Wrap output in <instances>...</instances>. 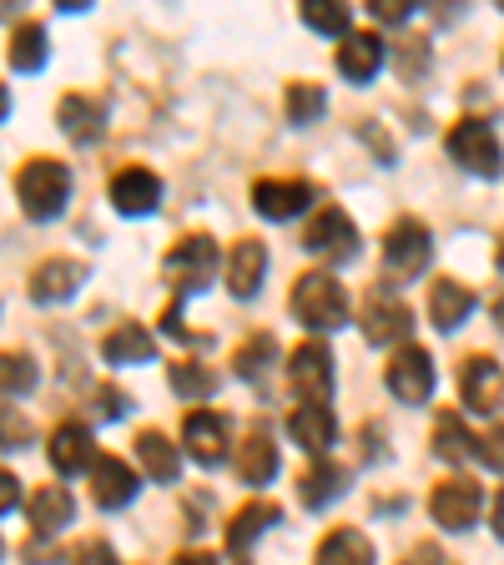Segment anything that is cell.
<instances>
[{"label":"cell","mask_w":504,"mask_h":565,"mask_svg":"<svg viewBox=\"0 0 504 565\" xmlns=\"http://www.w3.org/2000/svg\"><path fill=\"white\" fill-rule=\"evenodd\" d=\"M303 25L343 41L348 35V6H339V0H303Z\"/></svg>","instance_id":"d590c367"},{"label":"cell","mask_w":504,"mask_h":565,"mask_svg":"<svg viewBox=\"0 0 504 565\" xmlns=\"http://www.w3.org/2000/svg\"><path fill=\"white\" fill-rule=\"evenodd\" d=\"M288 435H293L313 459H329L333 439H339V419H333L329 404H298V409L288 414Z\"/></svg>","instance_id":"4fadbf2b"},{"label":"cell","mask_w":504,"mask_h":565,"mask_svg":"<svg viewBox=\"0 0 504 565\" xmlns=\"http://www.w3.org/2000/svg\"><path fill=\"white\" fill-rule=\"evenodd\" d=\"M303 247L313 258H329V263H343L358 253V227L343 207H318L303 227Z\"/></svg>","instance_id":"8992f818"},{"label":"cell","mask_w":504,"mask_h":565,"mask_svg":"<svg viewBox=\"0 0 504 565\" xmlns=\"http://www.w3.org/2000/svg\"><path fill=\"white\" fill-rule=\"evenodd\" d=\"M86 282V263L76 258H46L31 273V298L35 303H66L76 288Z\"/></svg>","instance_id":"9a60e30c"},{"label":"cell","mask_w":504,"mask_h":565,"mask_svg":"<svg viewBox=\"0 0 504 565\" xmlns=\"http://www.w3.org/2000/svg\"><path fill=\"white\" fill-rule=\"evenodd\" d=\"M217 268H223V253H217V243H212L207 233L176 237V247L167 253V263H162L167 282H172L176 294H202V288L217 278Z\"/></svg>","instance_id":"3957f363"},{"label":"cell","mask_w":504,"mask_h":565,"mask_svg":"<svg viewBox=\"0 0 504 565\" xmlns=\"http://www.w3.org/2000/svg\"><path fill=\"white\" fill-rule=\"evenodd\" d=\"M25 515H31L35 535H56L61 525H71L76 500H71V490H61V484H35L31 500H25Z\"/></svg>","instance_id":"603a6c76"},{"label":"cell","mask_w":504,"mask_h":565,"mask_svg":"<svg viewBox=\"0 0 504 565\" xmlns=\"http://www.w3.org/2000/svg\"><path fill=\"white\" fill-rule=\"evenodd\" d=\"M15 505H21V480L11 470H0V515H11Z\"/></svg>","instance_id":"b9f144b4"},{"label":"cell","mask_w":504,"mask_h":565,"mask_svg":"<svg viewBox=\"0 0 504 565\" xmlns=\"http://www.w3.org/2000/svg\"><path fill=\"white\" fill-rule=\"evenodd\" d=\"M288 384H293V394L303 404H329L333 394V353L323 339H308L293 349V359H288Z\"/></svg>","instance_id":"5b68a950"},{"label":"cell","mask_w":504,"mask_h":565,"mask_svg":"<svg viewBox=\"0 0 504 565\" xmlns=\"http://www.w3.org/2000/svg\"><path fill=\"white\" fill-rule=\"evenodd\" d=\"M92 494L101 510H121L131 505V494H137V475H131V465H121L117 455H101L92 465Z\"/></svg>","instance_id":"d6986e66"},{"label":"cell","mask_w":504,"mask_h":565,"mask_svg":"<svg viewBox=\"0 0 504 565\" xmlns=\"http://www.w3.org/2000/svg\"><path fill=\"white\" fill-rule=\"evenodd\" d=\"M268 525H278V505L272 500H253V505H243L233 520H227V551H233V561L237 565H247L253 561V541H258Z\"/></svg>","instance_id":"ac0fdd59"},{"label":"cell","mask_w":504,"mask_h":565,"mask_svg":"<svg viewBox=\"0 0 504 565\" xmlns=\"http://www.w3.org/2000/svg\"><path fill=\"white\" fill-rule=\"evenodd\" d=\"M15 198H21V212L31 223H51V217H61V207L71 198V172L56 157H31L15 177Z\"/></svg>","instance_id":"6da1fadb"},{"label":"cell","mask_w":504,"mask_h":565,"mask_svg":"<svg viewBox=\"0 0 504 565\" xmlns=\"http://www.w3.org/2000/svg\"><path fill=\"white\" fill-rule=\"evenodd\" d=\"M435 455L449 459V465H464L470 455H480V439L464 429V414L459 409H444L435 419Z\"/></svg>","instance_id":"f546056e"},{"label":"cell","mask_w":504,"mask_h":565,"mask_svg":"<svg viewBox=\"0 0 504 565\" xmlns=\"http://www.w3.org/2000/svg\"><path fill=\"white\" fill-rule=\"evenodd\" d=\"M137 459H141V470L152 475L157 484H172L176 475H182V455L172 449V439H167L162 429H141L137 435Z\"/></svg>","instance_id":"4316f807"},{"label":"cell","mask_w":504,"mask_h":565,"mask_svg":"<svg viewBox=\"0 0 504 565\" xmlns=\"http://www.w3.org/2000/svg\"><path fill=\"white\" fill-rule=\"evenodd\" d=\"M429 253H435V237H429V227H423L419 217H399V223L384 233V268L394 273V278H419Z\"/></svg>","instance_id":"52a82bcc"},{"label":"cell","mask_w":504,"mask_h":565,"mask_svg":"<svg viewBox=\"0 0 504 565\" xmlns=\"http://www.w3.org/2000/svg\"><path fill=\"white\" fill-rule=\"evenodd\" d=\"M399 565H444V555H439V545H435V541H423V545H414V551L404 555Z\"/></svg>","instance_id":"7bdbcfd3"},{"label":"cell","mask_w":504,"mask_h":565,"mask_svg":"<svg viewBox=\"0 0 504 565\" xmlns=\"http://www.w3.org/2000/svg\"><path fill=\"white\" fill-rule=\"evenodd\" d=\"M71 565H117V551H111L106 541H86L82 551L71 555Z\"/></svg>","instance_id":"60d3db41"},{"label":"cell","mask_w":504,"mask_h":565,"mask_svg":"<svg viewBox=\"0 0 504 565\" xmlns=\"http://www.w3.org/2000/svg\"><path fill=\"white\" fill-rule=\"evenodd\" d=\"M494 323H500V333H504V294L494 298Z\"/></svg>","instance_id":"c3c4849f"},{"label":"cell","mask_w":504,"mask_h":565,"mask_svg":"<svg viewBox=\"0 0 504 565\" xmlns=\"http://www.w3.org/2000/svg\"><path fill=\"white\" fill-rule=\"evenodd\" d=\"M444 147H449V157H454L464 172H474V177H500V162H504V157H500V137H494L490 121L459 117L454 127H449Z\"/></svg>","instance_id":"277c9868"},{"label":"cell","mask_w":504,"mask_h":565,"mask_svg":"<svg viewBox=\"0 0 504 565\" xmlns=\"http://www.w3.org/2000/svg\"><path fill=\"white\" fill-rule=\"evenodd\" d=\"M494 535H500V541H504V490L494 494Z\"/></svg>","instance_id":"bcb514c9"},{"label":"cell","mask_w":504,"mask_h":565,"mask_svg":"<svg viewBox=\"0 0 504 565\" xmlns=\"http://www.w3.org/2000/svg\"><path fill=\"white\" fill-rule=\"evenodd\" d=\"M172 388L182 399H207V394H217V369L197 364V359H182V364H172Z\"/></svg>","instance_id":"836d02e7"},{"label":"cell","mask_w":504,"mask_h":565,"mask_svg":"<svg viewBox=\"0 0 504 565\" xmlns=\"http://www.w3.org/2000/svg\"><path fill=\"white\" fill-rule=\"evenodd\" d=\"M262 273H268V247L258 237H243V243L227 253V288L237 298H253L262 288Z\"/></svg>","instance_id":"44dd1931"},{"label":"cell","mask_w":504,"mask_h":565,"mask_svg":"<svg viewBox=\"0 0 504 565\" xmlns=\"http://www.w3.org/2000/svg\"><path fill=\"white\" fill-rule=\"evenodd\" d=\"M56 121H61V131H66L71 141H96L101 137V127H106V106L96 102V96L71 92V96H61Z\"/></svg>","instance_id":"cb8c5ba5"},{"label":"cell","mask_w":504,"mask_h":565,"mask_svg":"<svg viewBox=\"0 0 504 565\" xmlns=\"http://www.w3.org/2000/svg\"><path fill=\"white\" fill-rule=\"evenodd\" d=\"M480 510H484V490L474 480H444L429 494V515L444 530H470L480 520Z\"/></svg>","instance_id":"9c48e42d"},{"label":"cell","mask_w":504,"mask_h":565,"mask_svg":"<svg viewBox=\"0 0 504 565\" xmlns=\"http://www.w3.org/2000/svg\"><path fill=\"white\" fill-rule=\"evenodd\" d=\"M494 263H500V268H504V237H500V253H494Z\"/></svg>","instance_id":"681fc988"},{"label":"cell","mask_w":504,"mask_h":565,"mask_svg":"<svg viewBox=\"0 0 504 565\" xmlns=\"http://www.w3.org/2000/svg\"><path fill=\"white\" fill-rule=\"evenodd\" d=\"M11 66L25 71V76L46 66V25H35V21L15 25V35H11Z\"/></svg>","instance_id":"1f68e13d"},{"label":"cell","mask_w":504,"mask_h":565,"mask_svg":"<svg viewBox=\"0 0 504 565\" xmlns=\"http://www.w3.org/2000/svg\"><path fill=\"white\" fill-rule=\"evenodd\" d=\"M368 11H374V21H384V25H404L414 15V6L409 0H374Z\"/></svg>","instance_id":"ab89813d"},{"label":"cell","mask_w":504,"mask_h":565,"mask_svg":"<svg viewBox=\"0 0 504 565\" xmlns=\"http://www.w3.org/2000/svg\"><path fill=\"white\" fill-rule=\"evenodd\" d=\"M480 459L490 465V470L504 475V424H490V429L480 435Z\"/></svg>","instance_id":"74e56055"},{"label":"cell","mask_w":504,"mask_h":565,"mask_svg":"<svg viewBox=\"0 0 504 565\" xmlns=\"http://www.w3.org/2000/svg\"><path fill=\"white\" fill-rule=\"evenodd\" d=\"M313 202V188L308 182H278V177H262V182H253V207L262 212V217H272V223H282V217H298V212Z\"/></svg>","instance_id":"5bb4252c"},{"label":"cell","mask_w":504,"mask_h":565,"mask_svg":"<svg viewBox=\"0 0 504 565\" xmlns=\"http://www.w3.org/2000/svg\"><path fill=\"white\" fill-rule=\"evenodd\" d=\"M157 353V339L141 323H117V329L106 333V343H101V359L106 364H147Z\"/></svg>","instance_id":"83f0119b"},{"label":"cell","mask_w":504,"mask_h":565,"mask_svg":"<svg viewBox=\"0 0 504 565\" xmlns=\"http://www.w3.org/2000/svg\"><path fill=\"white\" fill-rule=\"evenodd\" d=\"M31 445V419L11 404H0V449H21Z\"/></svg>","instance_id":"8d00e7d4"},{"label":"cell","mask_w":504,"mask_h":565,"mask_svg":"<svg viewBox=\"0 0 504 565\" xmlns=\"http://www.w3.org/2000/svg\"><path fill=\"white\" fill-rule=\"evenodd\" d=\"M333 61H339V71L348 82H374V71L384 66V41L374 31H348Z\"/></svg>","instance_id":"7402d4cb"},{"label":"cell","mask_w":504,"mask_h":565,"mask_svg":"<svg viewBox=\"0 0 504 565\" xmlns=\"http://www.w3.org/2000/svg\"><path fill=\"white\" fill-rule=\"evenodd\" d=\"M172 565H223L217 555H207V551H187V555H176Z\"/></svg>","instance_id":"f6af8a7d"},{"label":"cell","mask_w":504,"mask_h":565,"mask_svg":"<svg viewBox=\"0 0 504 565\" xmlns=\"http://www.w3.org/2000/svg\"><path fill=\"white\" fill-rule=\"evenodd\" d=\"M11 117V92H6V86H0V121Z\"/></svg>","instance_id":"7dc6e473"},{"label":"cell","mask_w":504,"mask_h":565,"mask_svg":"<svg viewBox=\"0 0 504 565\" xmlns=\"http://www.w3.org/2000/svg\"><path fill=\"white\" fill-rule=\"evenodd\" d=\"M272 359H278V339H272V333H253V339H247L243 349L233 353V369H237V379L258 384V379L268 374Z\"/></svg>","instance_id":"4dcf8cb0"},{"label":"cell","mask_w":504,"mask_h":565,"mask_svg":"<svg viewBox=\"0 0 504 565\" xmlns=\"http://www.w3.org/2000/svg\"><path fill=\"white\" fill-rule=\"evenodd\" d=\"M313 565H374V545H368L364 530L339 525V530L329 535V541L318 545Z\"/></svg>","instance_id":"f1b7e54d"},{"label":"cell","mask_w":504,"mask_h":565,"mask_svg":"<svg viewBox=\"0 0 504 565\" xmlns=\"http://www.w3.org/2000/svg\"><path fill=\"white\" fill-rule=\"evenodd\" d=\"M182 439H187L197 465H217L227 455V419L217 409H192L187 424H182Z\"/></svg>","instance_id":"2e32d148"},{"label":"cell","mask_w":504,"mask_h":565,"mask_svg":"<svg viewBox=\"0 0 504 565\" xmlns=\"http://www.w3.org/2000/svg\"><path fill=\"white\" fill-rule=\"evenodd\" d=\"M459 394L474 414H494L504 404V369L494 364L490 353H474L459 364Z\"/></svg>","instance_id":"30bf717a"},{"label":"cell","mask_w":504,"mask_h":565,"mask_svg":"<svg viewBox=\"0 0 504 565\" xmlns=\"http://www.w3.org/2000/svg\"><path fill=\"white\" fill-rule=\"evenodd\" d=\"M92 429L86 424H56V435H51V470L56 475H82V470H92L96 465V455H92Z\"/></svg>","instance_id":"e0dca14e"},{"label":"cell","mask_w":504,"mask_h":565,"mask_svg":"<svg viewBox=\"0 0 504 565\" xmlns=\"http://www.w3.org/2000/svg\"><path fill=\"white\" fill-rule=\"evenodd\" d=\"M96 414H101V419H121V414H127V394H121L117 384H101L96 388Z\"/></svg>","instance_id":"f35d334b"},{"label":"cell","mask_w":504,"mask_h":565,"mask_svg":"<svg viewBox=\"0 0 504 565\" xmlns=\"http://www.w3.org/2000/svg\"><path fill=\"white\" fill-rule=\"evenodd\" d=\"M409 329H414V313L394 294L374 288V294L364 298V333L374 343H399V339H409Z\"/></svg>","instance_id":"7c38bea8"},{"label":"cell","mask_w":504,"mask_h":565,"mask_svg":"<svg viewBox=\"0 0 504 565\" xmlns=\"http://www.w3.org/2000/svg\"><path fill=\"white\" fill-rule=\"evenodd\" d=\"M293 313L303 318V329L329 333L348 318V294H343V282L333 273H303L293 282Z\"/></svg>","instance_id":"7a4b0ae2"},{"label":"cell","mask_w":504,"mask_h":565,"mask_svg":"<svg viewBox=\"0 0 504 565\" xmlns=\"http://www.w3.org/2000/svg\"><path fill=\"white\" fill-rule=\"evenodd\" d=\"M237 475H243V484H268L278 475V445H272L268 424H253L247 439L237 445Z\"/></svg>","instance_id":"ffe728a7"},{"label":"cell","mask_w":504,"mask_h":565,"mask_svg":"<svg viewBox=\"0 0 504 565\" xmlns=\"http://www.w3.org/2000/svg\"><path fill=\"white\" fill-rule=\"evenodd\" d=\"M470 313H474V294H470V288H464V282H454V278H439L435 294H429V318H435V329L454 333Z\"/></svg>","instance_id":"484cf974"},{"label":"cell","mask_w":504,"mask_h":565,"mask_svg":"<svg viewBox=\"0 0 504 565\" xmlns=\"http://www.w3.org/2000/svg\"><path fill=\"white\" fill-rule=\"evenodd\" d=\"M0 555H6V545H0Z\"/></svg>","instance_id":"f907efd6"},{"label":"cell","mask_w":504,"mask_h":565,"mask_svg":"<svg viewBox=\"0 0 504 565\" xmlns=\"http://www.w3.org/2000/svg\"><path fill=\"white\" fill-rule=\"evenodd\" d=\"M323 106H329V96H323V86L318 82H293L288 86V121H293V127H313V121L323 117Z\"/></svg>","instance_id":"e575fe53"},{"label":"cell","mask_w":504,"mask_h":565,"mask_svg":"<svg viewBox=\"0 0 504 565\" xmlns=\"http://www.w3.org/2000/svg\"><path fill=\"white\" fill-rule=\"evenodd\" d=\"M388 388H394V399H404V404L429 399V394H435V359H429V349L404 343V349L388 359Z\"/></svg>","instance_id":"ba28073f"},{"label":"cell","mask_w":504,"mask_h":565,"mask_svg":"<svg viewBox=\"0 0 504 565\" xmlns=\"http://www.w3.org/2000/svg\"><path fill=\"white\" fill-rule=\"evenodd\" d=\"M162 329L172 333V339H182V333H187V323H182V303H172V308L162 313Z\"/></svg>","instance_id":"ee69618b"},{"label":"cell","mask_w":504,"mask_h":565,"mask_svg":"<svg viewBox=\"0 0 504 565\" xmlns=\"http://www.w3.org/2000/svg\"><path fill=\"white\" fill-rule=\"evenodd\" d=\"M162 202V177L147 172V167H121L111 177V207L127 212V217H147Z\"/></svg>","instance_id":"8fae6325"},{"label":"cell","mask_w":504,"mask_h":565,"mask_svg":"<svg viewBox=\"0 0 504 565\" xmlns=\"http://www.w3.org/2000/svg\"><path fill=\"white\" fill-rule=\"evenodd\" d=\"M343 484H348V470L333 465V459H313L303 475H298V494H303L308 510H323L329 500H339Z\"/></svg>","instance_id":"d4e9b609"},{"label":"cell","mask_w":504,"mask_h":565,"mask_svg":"<svg viewBox=\"0 0 504 565\" xmlns=\"http://www.w3.org/2000/svg\"><path fill=\"white\" fill-rule=\"evenodd\" d=\"M31 388H35V359L21 349H6L0 353V394H6V399H21Z\"/></svg>","instance_id":"d6a6232c"}]
</instances>
